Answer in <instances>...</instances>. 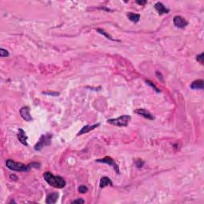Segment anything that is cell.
Returning a JSON list of instances; mask_svg holds the SVG:
<instances>
[{
	"label": "cell",
	"mask_w": 204,
	"mask_h": 204,
	"mask_svg": "<svg viewBox=\"0 0 204 204\" xmlns=\"http://www.w3.org/2000/svg\"><path fill=\"white\" fill-rule=\"evenodd\" d=\"M130 121H131V117L128 115L121 116L115 119H109L107 121L109 124L112 125L117 126V127H126L128 125Z\"/></svg>",
	"instance_id": "obj_3"
},
{
	"label": "cell",
	"mask_w": 204,
	"mask_h": 204,
	"mask_svg": "<svg viewBox=\"0 0 204 204\" xmlns=\"http://www.w3.org/2000/svg\"><path fill=\"white\" fill-rule=\"evenodd\" d=\"M196 60H197L198 62H200V64L203 65V54L202 53V54H200L199 55L196 57Z\"/></svg>",
	"instance_id": "obj_20"
},
{
	"label": "cell",
	"mask_w": 204,
	"mask_h": 204,
	"mask_svg": "<svg viewBox=\"0 0 204 204\" xmlns=\"http://www.w3.org/2000/svg\"><path fill=\"white\" fill-rule=\"evenodd\" d=\"M58 193L57 192H54V193H51V194L47 196L46 200V202L47 204H54L56 203V202L57 201V198H58Z\"/></svg>",
	"instance_id": "obj_13"
},
{
	"label": "cell",
	"mask_w": 204,
	"mask_h": 204,
	"mask_svg": "<svg viewBox=\"0 0 204 204\" xmlns=\"http://www.w3.org/2000/svg\"><path fill=\"white\" fill-rule=\"evenodd\" d=\"M85 202V200L82 199V198H77V199L76 200H73V202H72V203H84Z\"/></svg>",
	"instance_id": "obj_22"
},
{
	"label": "cell",
	"mask_w": 204,
	"mask_h": 204,
	"mask_svg": "<svg viewBox=\"0 0 204 204\" xmlns=\"http://www.w3.org/2000/svg\"><path fill=\"white\" fill-rule=\"evenodd\" d=\"M96 161H97V163H102V164H109V165L113 167V169L115 170L117 173V174L120 173L119 166H118V164L116 163L115 160H113L112 157H110V156H105V157L102 158V159H97Z\"/></svg>",
	"instance_id": "obj_5"
},
{
	"label": "cell",
	"mask_w": 204,
	"mask_h": 204,
	"mask_svg": "<svg viewBox=\"0 0 204 204\" xmlns=\"http://www.w3.org/2000/svg\"><path fill=\"white\" fill-rule=\"evenodd\" d=\"M8 56H9L8 51L3 48L0 49V57H8Z\"/></svg>",
	"instance_id": "obj_17"
},
{
	"label": "cell",
	"mask_w": 204,
	"mask_h": 204,
	"mask_svg": "<svg viewBox=\"0 0 204 204\" xmlns=\"http://www.w3.org/2000/svg\"><path fill=\"white\" fill-rule=\"evenodd\" d=\"M173 23L176 27L181 29L185 28V27L188 25L187 21L184 18H183L182 16H180V15H176V16L174 17Z\"/></svg>",
	"instance_id": "obj_6"
},
{
	"label": "cell",
	"mask_w": 204,
	"mask_h": 204,
	"mask_svg": "<svg viewBox=\"0 0 204 204\" xmlns=\"http://www.w3.org/2000/svg\"><path fill=\"white\" fill-rule=\"evenodd\" d=\"M127 17L128 18L131 22H138L139 21V18H140V15L138 14H135V13L132 12H128L127 14Z\"/></svg>",
	"instance_id": "obj_15"
},
{
	"label": "cell",
	"mask_w": 204,
	"mask_h": 204,
	"mask_svg": "<svg viewBox=\"0 0 204 204\" xmlns=\"http://www.w3.org/2000/svg\"><path fill=\"white\" fill-rule=\"evenodd\" d=\"M107 186H113V182L112 180H110V178L109 177H106V176H104L102 177L100 181V187L101 188H104Z\"/></svg>",
	"instance_id": "obj_14"
},
{
	"label": "cell",
	"mask_w": 204,
	"mask_h": 204,
	"mask_svg": "<svg viewBox=\"0 0 204 204\" xmlns=\"http://www.w3.org/2000/svg\"><path fill=\"white\" fill-rule=\"evenodd\" d=\"M190 87L191 89H203L204 88L203 80L198 79V80L194 81L191 84Z\"/></svg>",
	"instance_id": "obj_12"
},
{
	"label": "cell",
	"mask_w": 204,
	"mask_h": 204,
	"mask_svg": "<svg viewBox=\"0 0 204 204\" xmlns=\"http://www.w3.org/2000/svg\"><path fill=\"white\" fill-rule=\"evenodd\" d=\"M18 140L20 141L21 143H22L23 145L25 146H28V143H27V135H26V132L22 128H19L18 130Z\"/></svg>",
	"instance_id": "obj_9"
},
{
	"label": "cell",
	"mask_w": 204,
	"mask_h": 204,
	"mask_svg": "<svg viewBox=\"0 0 204 204\" xmlns=\"http://www.w3.org/2000/svg\"><path fill=\"white\" fill-rule=\"evenodd\" d=\"M143 162L141 160H138L137 161H136V166H137L138 168H141L142 166H143Z\"/></svg>",
	"instance_id": "obj_24"
},
{
	"label": "cell",
	"mask_w": 204,
	"mask_h": 204,
	"mask_svg": "<svg viewBox=\"0 0 204 204\" xmlns=\"http://www.w3.org/2000/svg\"><path fill=\"white\" fill-rule=\"evenodd\" d=\"M43 177H44L45 181H46V183L49 185H50L51 187H54L55 188L61 189V188L65 187V185H66V182H65V180L62 177L54 176L50 172H45Z\"/></svg>",
	"instance_id": "obj_1"
},
{
	"label": "cell",
	"mask_w": 204,
	"mask_h": 204,
	"mask_svg": "<svg viewBox=\"0 0 204 204\" xmlns=\"http://www.w3.org/2000/svg\"><path fill=\"white\" fill-rule=\"evenodd\" d=\"M156 76H157V78L159 79L160 81H163V76H162V74L160 73V72H159V71H156Z\"/></svg>",
	"instance_id": "obj_23"
},
{
	"label": "cell",
	"mask_w": 204,
	"mask_h": 204,
	"mask_svg": "<svg viewBox=\"0 0 204 204\" xmlns=\"http://www.w3.org/2000/svg\"><path fill=\"white\" fill-rule=\"evenodd\" d=\"M6 165L9 169L15 172H28L31 169V165H25L22 163L13 161L12 160H6Z\"/></svg>",
	"instance_id": "obj_2"
},
{
	"label": "cell",
	"mask_w": 204,
	"mask_h": 204,
	"mask_svg": "<svg viewBox=\"0 0 204 204\" xmlns=\"http://www.w3.org/2000/svg\"><path fill=\"white\" fill-rule=\"evenodd\" d=\"M135 113H136V114H138V115L142 116L143 117L146 118V119L150 120V121H153V120H155V117L152 115V113L144 109H136V110H135Z\"/></svg>",
	"instance_id": "obj_7"
},
{
	"label": "cell",
	"mask_w": 204,
	"mask_h": 204,
	"mask_svg": "<svg viewBox=\"0 0 204 204\" xmlns=\"http://www.w3.org/2000/svg\"><path fill=\"white\" fill-rule=\"evenodd\" d=\"M99 125H100V123H97V124H93V125L84 126V127H83L80 130V131H79V132L77 133V135H83V134L87 133V132H89L92 131V130L97 128Z\"/></svg>",
	"instance_id": "obj_10"
},
{
	"label": "cell",
	"mask_w": 204,
	"mask_h": 204,
	"mask_svg": "<svg viewBox=\"0 0 204 204\" xmlns=\"http://www.w3.org/2000/svg\"><path fill=\"white\" fill-rule=\"evenodd\" d=\"M97 32H98V33H100V34H101V35H103L104 36L106 37V38H107L108 39H110V40H114V39H113V38H112V37L109 35V34H107V33L105 32V31H104V30H102V29L98 28L97 30Z\"/></svg>",
	"instance_id": "obj_16"
},
{
	"label": "cell",
	"mask_w": 204,
	"mask_h": 204,
	"mask_svg": "<svg viewBox=\"0 0 204 204\" xmlns=\"http://www.w3.org/2000/svg\"><path fill=\"white\" fill-rule=\"evenodd\" d=\"M146 83H147V84H148V85H149L150 86H152V88H153V89H155V90H156V92H157V93H160V89H158L157 87H156V85H154L153 83H152V81H148V80H147V81H146Z\"/></svg>",
	"instance_id": "obj_19"
},
{
	"label": "cell",
	"mask_w": 204,
	"mask_h": 204,
	"mask_svg": "<svg viewBox=\"0 0 204 204\" xmlns=\"http://www.w3.org/2000/svg\"><path fill=\"white\" fill-rule=\"evenodd\" d=\"M20 115L22 118L26 121H33V118L30 114V109L28 107H23L20 109Z\"/></svg>",
	"instance_id": "obj_8"
},
{
	"label": "cell",
	"mask_w": 204,
	"mask_h": 204,
	"mask_svg": "<svg viewBox=\"0 0 204 204\" xmlns=\"http://www.w3.org/2000/svg\"><path fill=\"white\" fill-rule=\"evenodd\" d=\"M43 94L45 95H49V96H54V97H57V96H58L60 93H57V92H43Z\"/></svg>",
	"instance_id": "obj_21"
},
{
	"label": "cell",
	"mask_w": 204,
	"mask_h": 204,
	"mask_svg": "<svg viewBox=\"0 0 204 204\" xmlns=\"http://www.w3.org/2000/svg\"><path fill=\"white\" fill-rule=\"evenodd\" d=\"M155 8L157 10V12L159 13V14H168V13H169V9L167 8L162 2H156V5H155Z\"/></svg>",
	"instance_id": "obj_11"
},
{
	"label": "cell",
	"mask_w": 204,
	"mask_h": 204,
	"mask_svg": "<svg viewBox=\"0 0 204 204\" xmlns=\"http://www.w3.org/2000/svg\"><path fill=\"white\" fill-rule=\"evenodd\" d=\"M52 134H46L42 135L39 139V142L35 144V151H41L44 148L45 146H48L50 144L51 139H52Z\"/></svg>",
	"instance_id": "obj_4"
},
{
	"label": "cell",
	"mask_w": 204,
	"mask_h": 204,
	"mask_svg": "<svg viewBox=\"0 0 204 204\" xmlns=\"http://www.w3.org/2000/svg\"><path fill=\"white\" fill-rule=\"evenodd\" d=\"M78 191L81 193V194H84V193H86L88 191V188L87 187H85V185H81L79 186L78 187Z\"/></svg>",
	"instance_id": "obj_18"
},
{
	"label": "cell",
	"mask_w": 204,
	"mask_h": 204,
	"mask_svg": "<svg viewBox=\"0 0 204 204\" xmlns=\"http://www.w3.org/2000/svg\"><path fill=\"white\" fill-rule=\"evenodd\" d=\"M136 2L139 5H144L147 3V1H136Z\"/></svg>",
	"instance_id": "obj_25"
}]
</instances>
